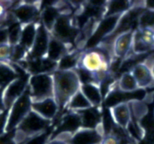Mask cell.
<instances>
[{"instance_id":"cell-7","label":"cell","mask_w":154,"mask_h":144,"mask_svg":"<svg viewBox=\"0 0 154 144\" xmlns=\"http://www.w3.org/2000/svg\"><path fill=\"white\" fill-rule=\"evenodd\" d=\"M81 128V118L77 112L65 110L59 118L57 125L51 131L49 140L60 135L72 136Z\"/></svg>"},{"instance_id":"cell-9","label":"cell","mask_w":154,"mask_h":144,"mask_svg":"<svg viewBox=\"0 0 154 144\" xmlns=\"http://www.w3.org/2000/svg\"><path fill=\"white\" fill-rule=\"evenodd\" d=\"M29 76V74L25 72L3 88L2 100L5 110H9L12 104L25 92L28 88Z\"/></svg>"},{"instance_id":"cell-30","label":"cell","mask_w":154,"mask_h":144,"mask_svg":"<svg viewBox=\"0 0 154 144\" xmlns=\"http://www.w3.org/2000/svg\"><path fill=\"white\" fill-rule=\"evenodd\" d=\"M8 110H0V137L5 134Z\"/></svg>"},{"instance_id":"cell-22","label":"cell","mask_w":154,"mask_h":144,"mask_svg":"<svg viewBox=\"0 0 154 144\" xmlns=\"http://www.w3.org/2000/svg\"><path fill=\"white\" fill-rule=\"evenodd\" d=\"M38 22L31 23V24L22 26L20 37L18 45L23 47L28 52H29L30 49L32 47L33 42L35 41V38L37 25Z\"/></svg>"},{"instance_id":"cell-33","label":"cell","mask_w":154,"mask_h":144,"mask_svg":"<svg viewBox=\"0 0 154 144\" xmlns=\"http://www.w3.org/2000/svg\"><path fill=\"white\" fill-rule=\"evenodd\" d=\"M47 144H69L68 142L64 141V140H59V139H53L48 141Z\"/></svg>"},{"instance_id":"cell-24","label":"cell","mask_w":154,"mask_h":144,"mask_svg":"<svg viewBox=\"0 0 154 144\" xmlns=\"http://www.w3.org/2000/svg\"><path fill=\"white\" fill-rule=\"evenodd\" d=\"M117 88L118 90L123 92H135L139 90L138 84L130 71H126L117 81Z\"/></svg>"},{"instance_id":"cell-32","label":"cell","mask_w":154,"mask_h":144,"mask_svg":"<svg viewBox=\"0 0 154 144\" xmlns=\"http://www.w3.org/2000/svg\"><path fill=\"white\" fill-rule=\"evenodd\" d=\"M8 43V34L7 26L0 27V45Z\"/></svg>"},{"instance_id":"cell-26","label":"cell","mask_w":154,"mask_h":144,"mask_svg":"<svg viewBox=\"0 0 154 144\" xmlns=\"http://www.w3.org/2000/svg\"><path fill=\"white\" fill-rule=\"evenodd\" d=\"M90 107H92L90 103L86 98V97L83 94L81 90H79L70 99L67 107H66V110H69V111L78 112L90 108Z\"/></svg>"},{"instance_id":"cell-15","label":"cell","mask_w":154,"mask_h":144,"mask_svg":"<svg viewBox=\"0 0 154 144\" xmlns=\"http://www.w3.org/2000/svg\"><path fill=\"white\" fill-rule=\"evenodd\" d=\"M81 118V128L89 129H97L102 128V112L101 107H90L86 110L78 111ZM103 130V129H102Z\"/></svg>"},{"instance_id":"cell-2","label":"cell","mask_w":154,"mask_h":144,"mask_svg":"<svg viewBox=\"0 0 154 144\" xmlns=\"http://www.w3.org/2000/svg\"><path fill=\"white\" fill-rule=\"evenodd\" d=\"M79 29L77 26L75 18L71 14H60L51 31L53 37L72 46L76 42L79 34Z\"/></svg>"},{"instance_id":"cell-17","label":"cell","mask_w":154,"mask_h":144,"mask_svg":"<svg viewBox=\"0 0 154 144\" xmlns=\"http://www.w3.org/2000/svg\"><path fill=\"white\" fill-rule=\"evenodd\" d=\"M113 121L117 126L125 130L132 119L129 103H120L108 108Z\"/></svg>"},{"instance_id":"cell-4","label":"cell","mask_w":154,"mask_h":144,"mask_svg":"<svg viewBox=\"0 0 154 144\" xmlns=\"http://www.w3.org/2000/svg\"><path fill=\"white\" fill-rule=\"evenodd\" d=\"M32 100L28 88L8 110L5 133L14 131L32 110Z\"/></svg>"},{"instance_id":"cell-19","label":"cell","mask_w":154,"mask_h":144,"mask_svg":"<svg viewBox=\"0 0 154 144\" xmlns=\"http://www.w3.org/2000/svg\"><path fill=\"white\" fill-rule=\"evenodd\" d=\"M72 49L71 45L61 42L59 39L51 36L48 45L46 57L54 62H58L62 57L66 55Z\"/></svg>"},{"instance_id":"cell-21","label":"cell","mask_w":154,"mask_h":144,"mask_svg":"<svg viewBox=\"0 0 154 144\" xmlns=\"http://www.w3.org/2000/svg\"><path fill=\"white\" fill-rule=\"evenodd\" d=\"M60 14L61 12L57 5H48L41 10L40 22L51 33Z\"/></svg>"},{"instance_id":"cell-25","label":"cell","mask_w":154,"mask_h":144,"mask_svg":"<svg viewBox=\"0 0 154 144\" xmlns=\"http://www.w3.org/2000/svg\"><path fill=\"white\" fill-rule=\"evenodd\" d=\"M132 7L130 1H110L107 2L104 17L122 15Z\"/></svg>"},{"instance_id":"cell-31","label":"cell","mask_w":154,"mask_h":144,"mask_svg":"<svg viewBox=\"0 0 154 144\" xmlns=\"http://www.w3.org/2000/svg\"><path fill=\"white\" fill-rule=\"evenodd\" d=\"M100 144H119V138L113 134L104 135Z\"/></svg>"},{"instance_id":"cell-3","label":"cell","mask_w":154,"mask_h":144,"mask_svg":"<svg viewBox=\"0 0 154 144\" xmlns=\"http://www.w3.org/2000/svg\"><path fill=\"white\" fill-rule=\"evenodd\" d=\"M28 89L32 102L54 98L53 75L44 73L30 75Z\"/></svg>"},{"instance_id":"cell-5","label":"cell","mask_w":154,"mask_h":144,"mask_svg":"<svg viewBox=\"0 0 154 144\" xmlns=\"http://www.w3.org/2000/svg\"><path fill=\"white\" fill-rule=\"evenodd\" d=\"M52 124V122L44 119L31 110L14 131L20 134L26 141L31 137L48 131Z\"/></svg>"},{"instance_id":"cell-14","label":"cell","mask_w":154,"mask_h":144,"mask_svg":"<svg viewBox=\"0 0 154 144\" xmlns=\"http://www.w3.org/2000/svg\"><path fill=\"white\" fill-rule=\"evenodd\" d=\"M32 110L44 119L52 122L60 113V107L54 98L32 102Z\"/></svg>"},{"instance_id":"cell-23","label":"cell","mask_w":154,"mask_h":144,"mask_svg":"<svg viewBox=\"0 0 154 144\" xmlns=\"http://www.w3.org/2000/svg\"><path fill=\"white\" fill-rule=\"evenodd\" d=\"M81 52L82 51L78 49L69 51L57 62V69L64 71L75 70L78 66Z\"/></svg>"},{"instance_id":"cell-18","label":"cell","mask_w":154,"mask_h":144,"mask_svg":"<svg viewBox=\"0 0 154 144\" xmlns=\"http://www.w3.org/2000/svg\"><path fill=\"white\" fill-rule=\"evenodd\" d=\"M22 74L20 66L17 63L0 61V89L5 88Z\"/></svg>"},{"instance_id":"cell-28","label":"cell","mask_w":154,"mask_h":144,"mask_svg":"<svg viewBox=\"0 0 154 144\" xmlns=\"http://www.w3.org/2000/svg\"><path fill=\"white\" fill-rule=\"evenodd\" d=\"M50 134H51V132L49 133L48 131H46V132L31 137L23 144H47L49 141Z\"/></svg>"},{"instance_id":"cell-16","label":"cell","mask_w":154,"mask_h":144,"mask_svg":"<svg viewBox=\"0 0 154 144\" xmlns=\"http://www.w3.org/2000/svg\"><path fill=\"white\" fill-rule=\"evenodd\" d=\"M130 72L135 78L139 89L143 90L154 86V78L151 69L143 62L134 65Z\"/></svg>"},{"instance_id":"cell-27","label":"cell","mask_w":154,"mask_h":144,"mask_svg":"<svg viewBox=\"0 0 154 144\" xmlns=\"http://www.w3.org/2000/svg\"><path fill=\"white\" fill-rule=\"evenodd\" d=\"M7 28L8 34V43L11 46H14L19 42L22 25L17 21H14L8 25Z\"/></svg>"},{"instance_id":"cell-35","label":"cell","mask_w":154,"mask_h":144,"mask_svg":"<svg viewBox=\"0 0 154 144\" xmlns=\"http://www.w3.org/2000/svg\"><path fill=\"white\" fill-rule=\"evenodd\" d=\"M151 70H152V73H153V78H154V64L153 65V66L151 67Z\"/></svg>"},{"instance_id":"cell-8","label":"cell","mask_w":154,"mask_h":144,"mask_svg":"<svg viewBox=\"0 0 154 144\" xmlns=\"http://www.w3.org/2000/svg\"><path fill=\"white\" fill-rule=\"evenodd\" d=\"M121 15L104 17L99 21L94 32L85 45V49L94 48L108 38L115 30Z\"/></svg>"},{"instance_id":"cell-12","label":"cell","mask_w":154,"mask_h":144,"mask_svg":"<svg viewBox=\"0 0 154 144\" xmlns=\"http://www.w3.org/2000/svg\"><path fill=\"white\" fill-rule=\"evenodd\" d=\"M134 31L122 33L113 40L112 51L114 57L119 60H126L134 56L132 52Z\"/></svg>"},{"instance_id":"cell-6","label":"cell","mask_w":154,"mask_h":144,"mask_svg":"<svg viewBox=\"0 0 154 144\" xmlns=\"http://www.w3.org/2000/svg\"><path fill=\"white\" fill-rule=\"evenodd\" d=\"M38 2H19L17 5H12L9 11L21 25L36 23L40 21L42 5Z\"/></svg>"},{"instance_id":"cell-10","label":"cell","mask_w":154,"mask_h":144,"mask_svg":"<svg viewBox=\"0 0 154 144\" xmlns=\"http://www.w3.org/2000/svg\"><path fill=\"white\" fill-rule=\"evenodd\" d=\"M19 64L27 73L32 75L37 74H53L57 69V63L48 57L41 58H26Z\"/></svg>"},{"instance_id":"cell-20","label":"cell","mask_w":154,"mask_h":144,"mask_svg":"<svg viewBox=\"0 0 154 144\" xmlns=\"http://www.w3.org/2000/svg\"><path fill=\"white\" fill-rule=\"evenodd\" d=\"M80 90L88 100L92 107H102V103L104 102V98L99 85L95 83L81 85Z\"/></svg>"},{"instance_id":"cell-11","label":"cell","mask_w":154,"mask_h":144,"mask_svg":"<svg viewBox=\"0 0 154 144\" xmlns=\"http://www.w3.org/2000/svg\"><path fill=\"white\" fill-rule=\"evenodd\" d=\"M51 37V33L39 21L37 25L35 41L26 58H41L46 57Z\"/></svg>"},{"instance_id":"cell-29","label":"cell","mask_w":154,"mask_h":144,"mask_svg":"<svg viewBox=\"0 0 154 144\" xmlns=\"http://www.w3.org/2000/svg\"><path fill=\"white\" fill-rule=\"evenodd\" d=\"M11 51L12 46L9 43L0 45V61L9 62Z\"/></svg>"},{"instance_id":"cell-13","label":"cell","mask_w":154,"mask_h":144,"mask_svg":"<svg viewBox=\"0 0 154 144\" xmlns=\"http://www.w3.org/2000/svg\"><path fill=\"white\" fill-rule=\"evenodd\" d=\"M103 136L102 128L89 129L81 128L71 136L68 143L69 144H100Z\"/></svg>"},{"instance_id":"cell-1","label":"cell","mask_w":154,"mask_h":144,"mask_svg":"<svg viewBox=\"0 0 154 144\" xmlns=\"http://www.w3.org/2000/svg\"><path fill=\"white\" fill-rule=\"evenodd\" d=\"M54 78V98L60 111L66 110L71 98L80 90L81 83L75 70H57L52 74Z\"/></svg>"},{"instance_id":"cell-34","label":"cell","mask_w":154,"mask_h":144,"mask_svg":"<svg viewBox=\"0 0 154 144\" xmlns=\"http://www.w3.org/2000/svg\"><path fill=\"white\" fill-rule=\"evenodd\" d=\"M2 89H0V110H5L4 104H3V100H2Z\"/></svg>"}]
</instances>
